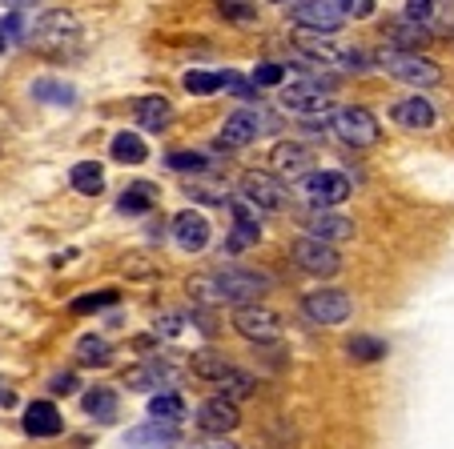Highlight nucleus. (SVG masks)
I'll use <instances>...</instances> for the list:
<instances>
[{"mask_svg":"<svg viewBox=\"0 0 454 449\" xmlns=\"http://www.w3.org/2000/svg\"><path fill=\"white\" fill-rule=\"evenodd\" d=\"M274 281L266 273H254V269H217L206 273V277H189V297L201 301V306H214V301H233V306H246L249 297H262Z\"/></svg>","mask_w":454,"mask_h":449,"instance_id":"obj_1","label":"nucleus"},{"mask_svg":"<svg viewBox=\"0 0 454 449\" xmlns=\"http://www.w3.org/2000/svg\"><path fill=\"white\" fill-rule=\"evenodd\" d=\"M25 44L36 52H44V57H65V52L81 49V25L73 12H44L41 20L28 25Z\"/></svg>","mask_w":454,"mask_h":449,"instance_id":"obj_2","label":"nucleus"},{"mask_svg":"<svg viewBox=\"0 0 454 449\" xmlns=\"http://www.w3.org/2000/svg\"><path fill=\"white\" fill-rule=\"evenodd\" d=\"M374 65H382L395 81H403V85H414V89H430V85H438V81H442V68H438L430 57H419V52L382 49L374 57Z\"/></svg>","mask_w":454,"mask_h":449,"instance_id":"obj_3","label":"nucleus"},{"mask_svg":"<svg viewBox=\"0 0 454 449\" xmlns=\"http://www.w3.org/2000/svg\"><path fill=\"white\" fill-rule=\"evenodd\" d=\"M330 133H334L338 141L354 144V149H370V144L382 136V128H378V117L370 109H358V105H350V109L330 112Z\"/></svg>","mask_w":454,"mask_h":449,"instance_id":"obj_4","label":"nucleus"},{"mask_svg":"<svg viewBox=\"0 0 454 449\" xmlns=\"http://www.w3.org/2000/svg\"><path fill=\"white\" fill-rule=\"evenodd\" d=\"M298 193L306 197L314 209H334L350 197V181L342 173H330V169H309L306 177H298Z\"/></svg>","mask_w":454,"mask_h":449,"instance_id":"obj_5","label":"nucleus"},{"mask_svg":"<svg viewBox=\"0 0 454 449\" xmlns=\"http://www.w3.org/2000/svg\"><path fill=\"white\" fill-rule=\"evenodd\" d=\"M233 329H238L241 337L257 341V345H266V341H278V337H282V317H278L270 306L246 301V306L233 309Z\"/></svg>","mask_w":454,"mask_h":449,"instance_id":"obj_6","label":"nucleus"},{"mask_svg":"<svg viewBox=\"0 0 454 449\" xmlns=\"http://www.w3.org/2000/svg\"><path fill=\"white\" fill-rule=\"evenodd\" d=\"M241 201H249L254 209H266V213H282L290 205V189L274 173H246L241 177Z\"/></svg>","mask_w":454,"mask_h":449,"instance_id":"obj_7","label":"nucleus"},{"mask_svg":"<svg viewBox=\"0 0 454 449\" xmlns=\"http://www.w3.org/2000/svg\"><path fill=\"white\" fill-rule=\"evenodd\" d=\"M290 20L298 28H309V33H338L346 25L338 0H294Z\"/></svg>","mask_w":454,"mask_h":449,"instance_id":"obj_8","label":"nucleus"},{"mask_svg":"<svg viewBox=\"0 0 454 449\" xmlns=\"http://www.w3.org/2000/svg\"><path fill=\"white\" fill-rule=\"evenodd\" d=\"M334 81H294V85L282 89V105L290 112H301V117H314V112L330 109V93H334Z\"/></svg>","mask_w":454,"mask_h":449,"instance_id":"obj_9","label":"nucleus"},{"mask_svg":"<svg viewBox=\"0 0 454 449\" xmlns=\"http://www.w3.org/2000/svg\"><path fill=\"white\" fill-rule=\"evenodd\" d=\"M301 309H306V317L317 325H342V321H350L354 301L342 289H314V293H306Z\"/></svg>","mask_w":454,"mask_h":449,"instance_id":"obj_10","label":"nucleus"},{"mask_svg":"<svg viewBox=\"0 0 454 449\" xmlns=\"http://www.w3.org/2000/svg\"><path fill=\"white\" fill-rule=\"evenodd\" d=\"M294 261L306 273H314V277H334V273L342 269L338 249L330 245V241H314V237H301L298 245H294Z\"/></svg>","mask_w":454,"mask_h":449,"instance_id":"obj_11","label":"nucleus"},{"mask_svg":"<svg viewBox=\"0 0 454 449\" xmlns=\"http://www.w3.org/2000/svg\"><path fill=\"white\" fill-rule=\"evenodd\" d=\"M177 382V365L165 361V357H153V361H141L137 369L125 373V385L129 390H145V393H161L165 385Z\"/></svg>","mask_w":454,"mask_h":449,"instance_id":"obj_12","label":"nucleus"},{"mask_svg":"<svg viewBox=\"0 0 454 449\" xmlns=\"http://www.w3.org/2000/svg\"><path fill=\"white\" fill-rule=\"evenodd\" d=\"M270 165H274V177H306L314 169V149L309 144H298V141H282L274 144V153H270Z\"/></svg>","mask_w":454,"mask_h":449,"instance_id":"obj_13","label":"nucleus"},{"mask_svg":"<svg viewBox=\"0 0 454 449\" xmlns=\"http://www.w3.org/2000/svg\"><path fill=\"white\" fill-rule=\"evenodd\" d=\"M266 128V120H262V112H254V109H238V112H230L225 117V125H222V149H246L249 141H257V133Z\"/></svg>","mask_w":454,"mask_h":449,"instance_id":"obj_14","label":"nucleus"},{"mask_svg":"<svg viewBox=\"0 0 454 449\" xmlns=\"http://www.w3.org/2000/svg\"><path fill=\"white\" fill-rule=\"evenodd\" d=\"M230 213H233V233L225 237V253H241V249L257 245L262 237V225H257V209L249 201H230Z\"/></svg>","mask_w":454,"mask_h":449,"instance_id":"obj_15","label":"nucleus"},{"mask_svg":"<svg viewBox=\"0 0 454 449\" xmlns=\"http://www.w3.org/2000/svg\"><path fill=\"white\" fill-rule=\"evenodd\" d=\"M198 425H201L206 433H214V437H225V433H233V430L241 425L238 401H225V398L206 401V406L198 409Z\"/></svg>","mask_w":454,"mask_h":449,"instance_id":"obj_16","label":"nucleus"},{"mask_svg":"<svg viewBox=\"0 0 454 449\" xmlns=\"http://www.w3.org/2000/svg\"><path fill=\"white\" fill-rule=\"evenodd\" d=\"M169 229H173V241H177L185 253H201V249L209 245V221L201 217V213H193V209L177 213Z\"/></svg>","mask_w":454,"mask_h":449,"instance_id":"obj_17","label":"nucleus"},{"mask_svg":"<svg viewBox=\"0 0 454 449\" xmlns=\"http://www.w3.org/2000/svg\"><path fill=\"white\" fill-rule=\"evenodd\" d=\"M177 441H181V430L169 422H145L125 433V445L133 449H173Z\"/></svg>","mask_w":454,"mask_h":449,"instance_id":"obj_18","label":"nucleus"},{"mask_svg":"<svg viewBox=\"0 0 454 449\" xmlns=\"http://www.w3.org/2000/svg\"><path fill=\"white\" fill-rule=\"evenodd\" d=\"M60 430H65V417H60V409L52 406V401H33V406L25 409L28 437H57Z\"/></svg>","mask_w":454,"mask_h":449,"instance_id":"obj_19","label":"nucleus"},{"mask_svg":"<svg viewBox=\"0 0 454 449\" xmlns=\"http://www.w3.org/2000/svg\"><path fill=\"white\" fill-rule=\"evenodd\" d=\"M306 233L314 241H346V237H354V221L338 217L330 209H317L314 217H306Z\"/></svg>","mask_w":454,"mask_h":449,"instance_id":"obj_20","label":"nucleus"},{"mask_svg":"<svg viewBox=\"0 0 454 449\" xmlns=\"http://www.w3.org/2000/svg\"><path fill=\"white\" fill-rule=\"evenodd\" d=\"M382 36L395 49H403V52H419L422 44H430V28L427 25H419V20H390V25L382 28Z\"/></svg>","mask_w":454,"mask_h":449,"instance_id":"obj_21","label":"nucleus"},{"mask_svg":"<svg viewBox=\"0 0 454 449\" xmlns=\"http://www.w3.org/2000/svg\"><path fill=\"white\" fill-rule=\"evenodd\" d=\"M390 117L403 128H430L434 125V105H430L427 97H406V101H398L395 109H390Z\"/></svg>","mask_w":454,"mask_h":449,"instance_id":"obj_22","label":"nucleus"},{"mask_svg":"<svg viewBox=\"0 0 454 449\" xmlns=\"http://www.w3.org/2000/svg\"><path fill=\"white\" fill-rule=\"evenodd\" d=\"M326 36L330 33H309V28H301V33L294 36V44H298L309 60H322V65H342V49H338L334 41H326Z\"/></svg>","mask_w":454,"mask_h":449,"instance_id":"obj_23","label":"nucleus"},{"mask_svg":"<svg viewBox=\"0 0 454 449\" xmlns=\"http://www.w3.org/2000/svg\"><path fill=\"white\" fill-rule=\"evenodd\" d=\"M157 201H161L157 185H149V181H137V185H129L125 193L117 197V209L129 213V217H145V213H153Z\"/></svg>","mask_w":454,"mask_h":449,"instance_id":"obj_24","label":"nucleus"},{"mask_svg":"<svg viewBox=\"0 0 454 449\" xmlns=\"http://www.w3.org/2000/svg\"><path fill=\"white\" fill-rule=\"evenodd\" d=\"M133 112H137V125L149 128V133H161L173 120V105L165 101V97H141V101L133 105Z\"/></svg>","mask_w":454,"mask_h":449,"instance_id":"obj_25","label":"nucleus"},{"mask_svg":"<svg viewBox=\"0 0 454 449\" xmlns=\"http://www.w3.org/2000/svg\"><path fill=\"white\" fill-rule=\"evenodd\" d=\"M81 406H85V414L93 417V422H101V425L117 422V393H113L109 385H93V390H85Z\"/></svg>","mask_w":454,"mask_h":449,"instance_id":"obj_26","label":"nucleus"},{"mask_svg":"<svg viewBox=\"0 0 454 449\" xmlns=\"http://www.w3.org/2000/svg\"><path fill=\"white\" fill-rule=\"evenodd\" d=\"M189 369H193V377H201V382H222L233 365H230V357L217 353V349H198V353L189 357Z\"/></svg>","mask_w":454,"mask_h":449,"instance_id":"obj_27","label":"nucleus"},{"mask_svg":"<svg viewBox=\"0 0 454 449\" xmlns=\"http://www.w3.org/2000/svg\"><path fill=\"white\" fill-rule=\"evenodd\" d=\"M33 101H41V105H57V109H69V105L77 101V89L65 85V81L41 77V81H33Z\"/></svg>","mask_w":454,"mask_h":449,"instance_id":"obj_28","label":"nucleus"},{"mask_svg":"<svg viewBox=\"0 0 454 449\" xmlns=\"http://www.w3.org/2000/svg\"><path fill=\"white\" fill-rule=\"evenodd\" d=\"M77 365H85V369H105V365H113V345L105 337H97V333H89V337L77 341Z\"/></svg>","mask_w":454,"mask_h":449,"instance_id":"obj_29","label":"nucleus"},{"mask_svg":"<svg viewBox=\"0 0 454 449\" xmlns=\"http://www.w3.org/2000/svg\"><path fill=\"white\" fill-rule=\"evenodd\" d=\"M185 414H189L185 401H181L173 390H161V393H153V398H149V417H153V422L181 425V422H185Z\"/></svg>","mask_w":454,"mask_h":449,"instance_id":"obj_30","label":"nucleus"},{"mask_svg":"<svg viewBox=\"0 0 454 449\" xmlns=\"http://www.w3.org/2000/svg\"><path fill=\"white\" fill-rule=\"evenodd\" d=\"M185 193L193 201H206V205H230V185L222 181H209V173H198V177L185 181Z\"/></svg>","mask_w":454,"mask_h":449,"instance_id":"obj_31","label":"nucleus"},{"mask_svg":"<svg viewBox=\"0 0 454 449\" xmlns=\"http://www.w3.org/2000/svg\"><path fill=\"white\" fill-rule=\"evenodd\" d=\"M346 357L354 365H374L386 357V341L382 337H370V333H358V337L346 341Z\"/></svg>","mask_w":454,"mask_h":449,"instance_id":"obj_32","label":"nucleus"},{"mask_svg":"<svg viewBox=\"0 0 454 449\" xmlns=\"http://www.w3.org/2000/svg\"><path fill=\"white\" fill-rule=\"evenodd\" d=\"M145 157H149V149H145V141H141L137 133H117V136H113V161L141 165Z\"/></svg>","mask_w":454,"mask_h":449,"instance_id":"obj_33","label":"nucleus"},{"mask_svg":"<svg viewBox=\"0 0 454 449\" xmlns=\"http://www.w3.org/2000/svg\"><path fill=\"white\" fill-rule=\"evenodd\" d=\"M73 189L77 193H85V197H97L105 189V173H101V165L97 161H81V165H73Z\"/></svg>","mask_w":454,"mask_h":449,"instance_id":"obj_34","label":"nucleus"},{"mask_svg":"<svg viewBox=\"0 0 454 449\" xmlns=\"http://www.w3.org/2000/svg\"><path fill=\"white\" fill-rule=\"evenodd\" d=\"M165 165H169V169H177V173H193V177H198V173H214L217 169V161L209 153H193V149H185V153H169L165 157Z\"/></svg>","mask_w":454,"mask_h":449,"instance_id":"obj_35","label":"nucleus"},{"mask_svg":"<svg viewBox=\"0 0 454 449\" xmlns=\"http://www.w3.org/2000/svg\"><path fill=\"white\" fill-rule=\"evenodd\" d=\"M214 4H217V12H222L230 25H241V28L257 25V4L254 0H214Z\"/></svg>","mask_w":454,"mask_h":449,"instance_id":"obj_36","label":"nucleus"},{"mask_svg":"<svg viewBox=\"0 0 454 449\" xmlns=\"http://www.w3.org/2000/svg\"><path fill=\"white\" fill-rule=\"evenodd\" d=\"M217 385H222L225 401H241V398H249V393H257V382L249 377V373H241V369H230Z\"/></svg>","mask_w":454,"mask_h":449,"instance_id":"obj_37","label":"nucleus"},{"mask_svg":"<svg viewBox=\"0 0 454 449\" xmlns=\"http://www.w3.org/2000/svg\"><path fill=\"white\" fill-rule=\"evenodd\" d=\"M185 93H193V97H209V93H217L222 89V73H206V68H193V73H185Z\"/></svg>","mask_w":454,"mask_h":449,"instance_id":"obj_38","label":"nucleus"},{"mask_svg":"<svg viewBox=\"0 0 454 449\" xmlns=\"http://www.w3.org/2000/svg\"><path fill=\"white\" fill-rule=\"evenodd\" d=\"M117 306V289H101V293H85L73 301V314H97V309Z\"/></svg>","mask_w":454,"mask_h":449,"instance_id":"obj_39","label":"nucleus"},{"mask_svg":"<svg viewBox=\"0 0 454 449\" xmlns=\"http://www.w3.org/2000/svg\"><path fill=\"white\" fill-rule=\"evenodd\" d=\"M222 89H225V93H233V97H241V101H254V97H257L254 81L241 77V73H233V68H225V73H222Z\"/></svg>","mask_w":454,"mask_h":449,"instance_id":"obj_40","label":"nucleus"},{"mask_svg":"<svg viewBox=\"0 0 454 449\" xmlns=\"http://www.w3.org/2000/svg\"><path fill=\"white\" fill-rule=\"evenodd\" d=\"M282 77H286V68H282V65H274V60H266V65H257L254 73H249V81H254L257 89H274V85H282Z\"/></svg>","mask_w":454,"mask_h":449,"instance_id":"obj_41","label":"nucleus"},{"mask_svg":"<svg viewBox=\"0 0 454 449\" xmlns=\"http://www.w3.org/2000/svg\"><path fill=\"white\" fill-rule=\"evenodd\" d=\"M406 20L430 25V20H434V0H406Z\"/></svg>","mask_w":454,"mask_h":449,"instance_id":"obj_42","label":"nucleus"},{"mask_svg":"<svg viewBox=\"0 0 454 449\" xmlns=\"http://www.w3.org/2000/svg\"><path fill=\"white\" fill-rule=\"evenodd\" d=\"M338 9H342V17H374V0H338Z\"/></svg>","mask_w":454,"mask_h":449,"instance_id":"obj_43","label":"nucleus"},{"mask_svg":"<svg viewBox=\"0 0 454 449\" xmlns=\"http://www.w3.org/2000/svg\"><path fill=\"white\" fill-rule=\"evenodd\" d=\"M49 390L52 393H73V390H77V373H57V377H52V382H49Z\"/></svg>","mask_w":454,"mask_h":449,"instance_id":"obj_44","label":"nucleus"},{"mask_svg":"<svg viewBox=\"0 0 454 449\" xmlns=\"http://www.w3.org/2000/svg\"><path fill=\"white\" fill-rule=\"evenodd\" d=\"M189 449H238V445H233V441H225V437H214V433H209L206 441H193Z\"/></svg>","mask_w":454,"mask_h":449,"instance_id":"obj_45","label":"nucleus"},{"mask_svg":"<svg viewBox=\"0 0 454 449\" xmlns=\"http://www.w3.org/2000/svg\"><path fill=\"white\" fill-rule=\"evenodd\" d=\"M157 333H181V317L177 314H169V317H161V321H157Z\"/></svg>","mask_w":454,"mask_h":449,"instance_id":"obj_46","label":"nucleus"},{"mask_svg":"<svg viewBox=\"0 0 454 449\" xmlns=\"http://www.w3.org/2000/svg\"><path fill=\"white\" fill-rule=\"evenodd\" d=\"M0 406H4V409L17 406V393H12V385H4V382H0Z\"/></svg>","mask_w":454,"mask_h":449,"instance_id":"obj_47","label":"nucleus"},{"mask_svg":"<svg viewBox=\"0 0 454 449\" xmlns=\"http://www.w3.org/2000/svg\"><path fill=\"white\" fill-rule=\"evenodd\" d=\"M33 4H41V0H4V9H17V12L33 9Z\"/></svg>","mask_w":454,"mask_h":449,"instance_id":"obj_48","label":"nucleus"},{"mask_svg":"<svg viewBox=\"0 0 454 449\" xmlns=\"http://www.w3.org/2000/svg\"><path fill=\"white\" fill-rule=\"evenodd\" d=\"M4 49H9V41H4V33H0V52H4Z\"/></svg>","mask_w":454,"mask_h":449,"instance_id":"obj_49","label":"nucleus"},{"mask_svg":"<svg viewBox=\"0 0 454 449\" xmlns=\"http://www.w3.org/2000/svg\"><path fill=\"white\" fill-rule=\"evenodd\" d=\"M270 4H290V0H270Z\"/></svg>","mask_w":454,"mask_h":449,"instance_id":"obj_50","label":"nucleus"}]
</instances>
